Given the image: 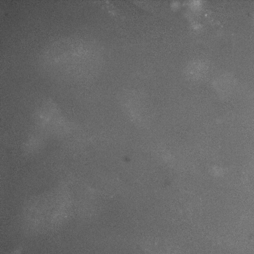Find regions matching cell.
Listing matches in <instances>:
<instances>
[{
    "label": "cell",
    "mask_w": 254,
    "mask_h": 254,
    "mask_svg": "<svg viewBox=\"0 0 254 254\" xmlns=\"http://www.w3.org/2000/svg\"><path fill=\"white\" fill-rule=\"evenodd\" d=\"M93 44L74 38L59 40L49 47L44 57L48 66L60 74L75 78L90 75L95 63Z\"/></svg>",
    "instance_id": "1"
}]
</instances>
